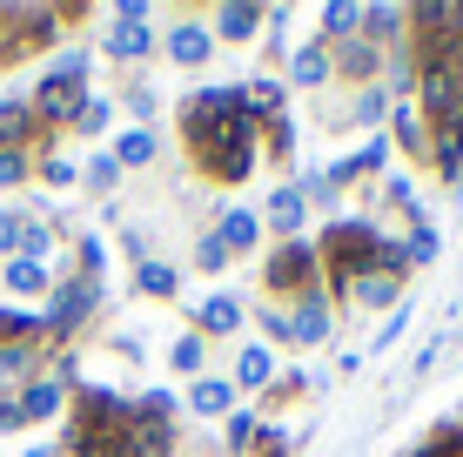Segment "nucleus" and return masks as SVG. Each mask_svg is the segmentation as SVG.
Masks as SVG:
<instances>
[{
	"mask_svg": "<svg viewBox=\"0 0 463 457\" xmlns=\"http://www.w3.org/2000/svg\"><path fill=\"white\" fill-rule=\"evenodd\" d=\"M195 262H202V270H222V262H229V249H222V235H202Z\"/></svg>",
	"mask_w": 463,
	"mask_h": 457,
	"instance_id": "25",
	"label": "nucleus"
},
{
	"mask_svg": "<svg viewBox=\"0 0 463 457\" xmlns=\"http://www.w3.org/2000/svg\"><path fill=\"white\" fill-rule=\"evenodd\" d=\"M222 249H229V256H235V249H255V235H262V223H255V215L249 209H235V215H222Z\"/></svg>",
	"mask_w": 463,
	"mask_h": 457,
	"instance_id": "7",
	"label": "nucleus"
},
{
	"mask_svg": "<svg viewBox=\"0 0 463 457\" xmlns=\"http://www.w3.org/2000/svg\"><path fill=\"white\" fill-rule=\"evenodd\" d=\"M276 376V350H262V343H249L242 357H235V384H269Z\"/></svg>",
	"mask_w": 463,
	"mask_h": 457,
	"instance_id": "10",
	"label": "nucleus"
},
{
	"mask_svg": "<svg viewBox=\"0 0 463 457\" xmlns=\"http://www.w3.org/2000/svg\"><path fill=\"white\" fill-rule=\"evenodd\" d=\"M135 282H141V290H148V296H175V270H168V262H148V256H141Z\"/></svg>",
	"mask_w": 463,
	"mask_h": 457,
	"instance_id": "17",
	"label": "nucleus"
},
{
	"mask_svg": "<svg viewBox=\"0 0 463 457\" xmlns=\"http://www.w3.org/2000/svg\"><path fill=\"white\" fill-rule=\"evenodd\" d=\"M94 296H101V290H94V282H68V290H54V309H47V329H68V323H81L88 317V309H94Z\"/></svg>",
	"mask_w": 463,
	"mask_h": 457,
	"instance_id": "1",
	"label": "nucleus"
},
{
	"mask_svg": "<svg viewBox=\"0 0 463 457\" xmlns=\"http://www.w3.org/2000/svg\"><path fill=\"white\" fill-rule=\"evenodd\" d=\"M168 54L182 61V68H202V61H209V34H202V27H175V34H168Z\"/></svg>",
	"mask_w": 463,
	"mask_h": 457,
	"instance_id": "8",
	"label": "nucleus"
},
{
	"mask_svg": "<svg viewBox=\"0 0 463 457\" xmlns=\"http://www.w3.org/2000/svg\"><path fill=\"white\" fill-rule=\"evenodd\" d=\"M101 47H108L115 61H141V54L155 47V34H148V21H115V34H108Z\"/></svg>",
	"mask_w": 463,
	"mask_h": 457,
	"instance_id": "4",
	"label": "nucleus"
},
{
	"mask_svg": "<svg viewBox=\"0 0 463 457\" xmlns=\"http://www.w3.org/2000/svg\"><path fill=\"white\" fill-rule=\"evenodd\" d=\"M115 176H121L115 155H94V162H88V188H115Z\"/></svg>",
	"mask_w": 463,
	"mask_h": 457,
	"instance_id": "21",
	"label": "nucleus"
},
{
	"mask_svg": "<svg viewBox=\"0 0 463 457\" xmlns=\"http://www.w3.org/2000/svg\"><path fill=\"white\" fill-rule=\"evenodd\" d=\"M188 404H195L202 417H222V411H229V384H222V376H202V384H195V397H188Z\"/></svg>",
	"mask_w": 463,
	"mask_h": 457,
	"instance_id": "13",
	"label": "nucleus"
},
{
	"mask_svg": "<svg viewBox=\"0 0 463 457\" xmlns=\"http://www.w3.org/2000/svg\"><path fill=\"white\" fill-rule=\"evenodd\" d=\"M289 337H302V343H323L329 337V309L316 303V296H302V309L289 317Z\"/></svg>",
	"mask_w": 463,
	"mask_h": 457,
	"instance_id": "6",
	"label": "nucleus"
},
{
	"mask_svg": "<svg viewBox=\"0 0 463 457\" xmlns=\"http://www.w3.org/2000/svg\"><path fill=\"white\" fill-rule=\"evenodd\" d=\"M309 270H316V249H309V243H289L276 262H269V282H302Z\"/></svg>",
	"mask_w": 463,
	"mask_h": 457,
	"instance_id": "5",
	"label": "nucleus"
},
{
	"mask_svg": "<svg viewBox=\"0 0 463 457\" xmlns=\"http://www.w3.org/2000/svg\"><path fill=\"white\" fill-rule=\"evenodd\" d=\"M27 135V108L21 101H0V148H7V141H21Z\"/></svg>",
	"mask_w": 463,
	"mask_h": 457,
	"instance_id": "20",
	"label": "nucleus"
},
{
	"mask_svg": "<svg viewBox=\"0 0 463 457\" xmlns=\"http://www.w3.org/2000/svg\"><path fill=\"white\" fill-rule=\"evenodd\" d=\"M410 457H443V451H410Z\"/></svg>",
	"mask_w": 463,
	"mask_h": 457,
	"instance_id": "31",
	"label": "nucleus"
},
{
	"mask_svg": "<svg viewBox=\"0 0 463 457\" xmlns=\"http://www.w3.org/2000/svg\"><path fill=\"white\" fill-rule=\"evenodd\" d=\"M21 168H27L21 155H14V148H0V188H7V182H21Z\"/></svg>",
	"mask_w": 463,
	"mask_h": 457,
	"instance_id": "29",
	"label": "nucleus"
},
{
	"mask_svg": "<svg viewBox=\"0 0 463 457\" xmlns=\"http://www.w3.org/2000/svg\"><path fill=\"white\" fill-rule=\"evenodd\" d=\"M356 21H363V7H349V0L323 7V27H329V34H343V27H356Z\"/></svg>",
	"mask_w": 463,
	"mask_h": 457,
	"instance_id": "23",
	"label": "nucleus"
},
{
	"mask_svg": "<svg viewBox=\"0 0 463 457\" xmlns=\"http://www.w3.org/2000/svg\"><path fill=\"white\" fill-rule=\"evenodd\" d=\"M396 21H403V7H383V0H376V7H363V27H370L376 41H396V34H390Z\"/></svg>",
	"mask_w": 463,
	"mask_h": 457,
	"instance_id": "19",
	"label": "nucleus"
},
{
	"mask_svg": "<svg viewBox=\"0 0 463 457\" xmlns=\"http://www.w3.org/2000/svg\"><path fill=\"white\" fill-rule=\"evenodd\" d=\"M302 215H309L302 188H276V195H269V223H276V229H302Z\"/></svg>",
	"mask_w": 463,
	"mask_h": 457,
	"instance_id": "9",
	"label": "nucleus"
},
{
	"mask_svg": "<svg viewBox=\"0 0 463 457\" xmlns=\"http://www.w3.org/2000/svg\"><path fill=\"white\" fill-rule=\"evenodd\" d=\"M0 329H7V337H27V329H41V317H27V309H0Z\"/></svg>",
	"mask_w": 463,
	"mask_h": 457,
	"instance_id": "26",
	"label": "nucleus"
},
{
	"mask_svg": "<svg viewBox=\"0 0 463 457\" xmlns=\"http://www.w3.org/2000/svg\"><path fill=\"white\" fill-rule=\"evenodd\" d=\"M54 411H61V384H34V390L21 397V424H27V417H54Z\"/></svg>",
	"mask_w": 463,
	"mask_h": 457,
	"instance_id": "15",
	"label": "nucleus"
},
{
	"mask_svg": "<svg viewBox=\"0 0 463 457\" xmlns=\"http://www.w3.org/2000/svg\"><path fill=\"white\" fill-rule=\"evenodd\" d=\"M329 81V54L323 47H302L296 54V88H323Z\"/></svg>",
	"mask_w": 463,
	"mask_h": 457,
	"instance_id": "12",
	"label": "nucleus"
},
{
	"mask_svg": "<svg viewBox=\"0 0 463 457\" xmlns=\"http://www.w3.org/2000/svg\"><path fill=\"white\" fill-rule=\"evenodd\" d=\"M21 235H27L21 215H0V249H21Z\"/></svg>",
	"mask_w": 463,
	"mask_h": 457,
	"instance_id": "28",
	"label": "nucleus"
},
{
	"mask_svg": "<svg viewBox=\"0 0 463 457\" xmlns=\"http://www.w3.org/2000/svg\"><path fill=\"white\" fill-rule=\"evenodd\" d=\"M115 162H121V168L155 162V141H148V129H128V135H121V148H115Z\"/></svg>",
	"mask_w": 463,
	"mask_h": 457,
	"instance_id": "14",
	"label": "nucleus"
},
{
	"mask_svg": "<svg viewBox=\"0 0 463 457\" xmlns=\"http://www.w3.org/2000/svg\"><path fill=\"white\" fill-rule=\"evenodd\" d=\"M383 108H390V101H383V94H376V88H363V101H356V115H363V121H376V115H383Z\"/></svg>",
	"mask_w": 463,
	"mask_h": 457,
	"instance_id": "30",
	"label": "nucleus"
},
{
	"mask_svg": "<svg viewBox=\"0 0 463 457\" xmlns=\"http://www.w3.org/2000/svg\"><path fill=\"white\" fill-rule=\"evenodd\" d=\"M175 370H202V337H182L175 343V357H168Z\"/></svg>",
	"mask_w": 463,
	"mask_h": 457,
	"instance_id": "24",
	"label": "nucleus"
},
{
	"mask_svg": "<svg viewBox=\"0 0 463 457\" xmlns=\"http://www.w3.org/2000/svg\"><path fill=\"white\" fill-rule=\"evenodd\" d=\"M403 249H410V262H437V229H430V223H423V229H417V235H410V243H403Z\"/></svg>",
	"mask_w": 463,
	"mask_h": 457,
	"instance_id": "22",
	"label": "nucleus"
},
{
	"mask_svg": "<svg viewBox=\"0 0 463 457\" xmlns=\"http://www.w3.org/2000/svg\"><path fill=\"white\" fill-rule=\"evenodd\" d=\"M269 14L262 7H249V0H229V7H215V34H229V41H255V27H262Z\"/></svg>",
	"mask_w": 463,
	"mask_h": 457,
	"instance_id": "2",
	"label": "nucleus"
},
{
	"mask_svg": "<svg viewBox=\"0 0 463 457\" xmlns=\"http://www.w3.org/2000/svg\"><path fill=\"white\" fill-rule=\"evenodd\" d=\"M7 282H14L21 296H34L41 282H47V270H41V262H27V256H14V262H7Z\"/></svg>",
	"mask_w": 463,
	"mask_h": 457,
	"instance_id": "18",
	"label": "nucleus"
},
{
	"mask_svg": "<svg viewBox=\"0 0 463 457\" xmlns=\"http://www.w3.org/2000/svg\"><path fill=\"white\" fill-rule=\"evenodd\" d=\"M383 195H390L396 209H417V188H410V176H390V188H383Z\"/></svg>",
	"mask_w": 463,
	"mask_h": 457,
	"instance_id": "27",
	"label": "nucleus"
},
{
	"mask_svg": "<svg viewBox=\"0 0 463 457\" xmlns=\"http://www.w3.org/2000/svg\"><path fill=\"white\" fill-rule=\"evenodd\" d=\"M343 290L356 296L363 309H383V303H396V276H390V270H363V276H349Z\"/></svg>",
	"mask_w": 463,
	"mask_h": 457,
	"instance_id": "3",
	"label": "nucleus"
},
{
	"mask_svg": "<svg viewBox=\"0 0 463 457\" xmlns=\"http://www.w3.org/2000/svg\"><path fill=\"white\" fill-rule=\"evenodd\" d=\"M396 148H410V155H423V148H430V135H423L417 108H396Z\"/></svg>",
	"mask_w": 463,
	"mask_h": 457,
	"instance_id": "16",
	"label": "nucleus"
},
{
	"mask_svg": "<svg viewBox=\"0 0 463 457\" xmlns=\"http://www.w3.org/2000/svg\"><path fill=\"white\" fill-rule=\"evenodd\" d=\"M202 329H209V337H229V329H242V303H235V296H209V309H202Z\"/></svg>",
	"mask_w": 463,
	"mask_h": 457,
	"instance_id": "11",
	"label": "nucleus"
}]
</instances>
